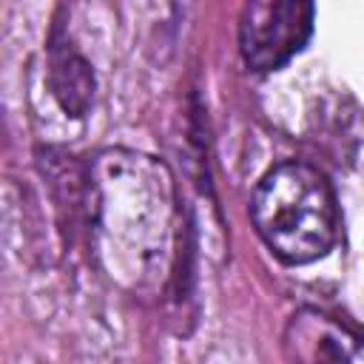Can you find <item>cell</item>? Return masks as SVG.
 <instances>
[{"label": "cell", "mask_w": 364, "mask_h": 364, "mask_svg": "<svg viewBox=\"0 0 364 364\" xmlns=\"http://www.w3.org/2000/svg\"><path fill=\"white\" fill-rule=\"evenodd\" d=\"M262 242L287 264L321 259L338 236V208L324 173L307 162H279L250 199Z\"/></svg>", "instance_id": "6da1fadb"}, {"label": "cell", "mask_w": 364, "mask_h": 364, "mask_svg": "<svg viewBox=\"0 0 364 364\" xmlns=\"http://www.w3.org/2000/svg\"><path fill=\"white\" fill-rule=\"evenodd\" d=\"M282 350L290 364H364V336L316 307L287 318Z\"/></svg>", "instance_id": "3957f363"}, {"label": "cell", "mask_w": 364, "mask_h": 364, "mask_svg": "<svg viewBox=\"0 0 364 364\" xmlns=\"http://www.w3.org/2000/svg\"><path fill=\"white\" fill-rule=\"evenodd\" d=\"M313 3L259 0L239 17V51L253 71H276L290 63L313 34Z\"/></svg>", "instance_id": "7a4b0ae2"}, {"label": "cell", "mask_w": 364, "mask_h": 364, "mask_svg": "<svg viewBox=\"0 0 364 364\" xmlns=\"http://www.w3.org/2000/svg\"><path fill=\"white\" fill-rule=\"evenodd\" d=\"M51 82H54V94L63 102V108L74 117H82L94 94V74L88 63L71 48H54Z\"/></svg>", "instance_id": "277c9868"}]
</instances>
